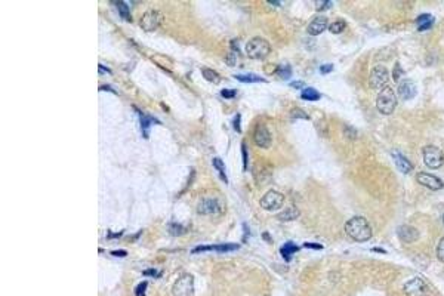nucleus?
<instances>
[{"label": "nucleus", "instance_id": "nucleus-16", "mask_svg": "<svg viewBox=\"0 0 444 296\" xmlns=\"http://www.w3.org/2000/svg\"><path fill=\"white\" fill-rule=\"evenodd\" d=\"M326 27H327V18L323 17V15H318V17H315V18L308 24L307 31H308V34H311V36H318V34H321V33L326 30Z\"/></svg>", "mask_w": 444, "mask_h": 296}, {"label": "nucleus", "instance_id": "nucleus-22", "mask_svg": "<svg viewBox=\"0 0 444 296\" xmlns=\"http://www.w3.org/2000/svg\"><path fill=\"white\" fill-rule=\"evenodd\" d=\"M236 79L244 83H250V82H264V77L258 76V74H236Z\"/></svg>", "mask_w": 444, "mask_h": 296}, {"label": "nucleus", "instance_id": "nucleus-8", "mask_svg": "<svg viewBox=\"0 0 444 296\" xmlns=\"http://www.w3.org/2000/svg\"><path fill=\"white\" fill-rule=\"evenodd\" d=\"M388 70L384 67V65H376L372 73H370V79H369V83H370V88L372 89H384L387 88V83H388Z\"/></svg>", "mask_w": 444, "mask_h": 296}, {"label": "nucleus", "instance_id": "nucleus-7", "mask_svg": "<svg viewBox=\"0 0 444 296\" xmlns=\"http://www.w3.org/2000/svg\"><path fill=\"white\" fill-rule=\"evenodd\" d=\"M261 207L265 210H278L284 203V196L280 191L270 190L261 197Z\"/></svg>", "mask_w": 444, "mask_h": 296}, {"label": "nucleus", "instance_id": "nucleus-43", "mask_svg": "<svg viewBox=\"0 0 444 296\" xmlns=\"http://www.w3.org/2000/svg\"><path fill=\"white\" fill-rule=\"evenodd\" d=\"M99 71H104V73H110V70H108V68H105V67H104V65H101V64H99Z\"/></svg>", "mask_w": 444, "mask_h": 296}, {"label": "nucleus", "instance_id": "nucleus-10", "mask_svg": "<svg viewBox=\"0 0 444 296\" xmlns=\"http://www.w3.org/2000/svg\"><path fill=\"white\" fill-rule=\"evenodd\" d=\"M404 292H406L407 296H426L428 295V286L422 278L415 277V278L409 280L404 284Z\"/></svg>", "mask_w": 444, "mask_h": 296}, {"label": "nucleus", "instance_id": "nucleus-34", "mask_svg": "<svg viewBox=\"0 0 444 296\" xmlns=\"http://www.w3.org/2000/svg\"><path fill=\"white\" fill-rule=\"evenodd\" d=\"M241 151H243V167L246 169L247 167V153H246V145L244 144L241 147Z\"/></svg>", "mask_w": 444, "mask_h": 296}, {"label": "nucleus", "instance_id": "nucleus-1", "mask_svg": "<svg viewBox=\"0 0 444 296\" xmlns=\"http://www.w3.org/2000/svg\"><path fill=\"white\" fill-rule=\"evenodd\" d=\"M345 233L348 237H351L354 241L364 243L372 237V228H370L369 222L363 216H354L345 224Z\"/></svg>", "mask_w": 444, "mask_h": 296}, {"label": "nucleus", "instance_id": "nucleus-39", "mask_svg": "<svg viewBox=\"0 0 444 296\" xmlns=\"http://www.w3.org/2000/svg\"><path fill=\"white\" fill-rule=\"evenodd\" d=\"M144 274L145 276H154V277H159L160 274H157V271H154V270H147V271H144Z\"/></svg>", "mask_w": 444, "mask_h": 296}, {"label": "nucleus", "instance_id": "nucleus-44", "mask_svg": "<svg viewBox=\"0 0 444 296\" xmlns=\"http://www.w3.org/2000/svg\"><path fill=\"white\" fill-rule=\"evenodd\" d=\"M443 224H444V215H443Z\"/></svg>", "mask_w": 444, "mask_h": 296}, {"label": "nucleus", "instance_id": "nucleus-20", "mask_svg": "<svg viewBox=\"0 0 444 296\" xmlns=\"http://www.w3.org/2000/svg\"><path fill=\"white\" fill-rule=\"evenodd\" d=\"M298 216H299V210L296 207H293V206L287 207V209H284L283 212L278 213V219H281V221H293Z\"/></svg>", "mask_w": 444, "mask_h": 296}, {"label": "nucleus", "instance_id": "nucleus-13", "mask_svg": "<svg viewBox=\"0 0 444 296\" xmlns=\"http://www.w3.org/2000/svg\"><path fill=\"white\" fill-rule=\"evenodd\" d=\"M239 249L237 243H224V244H206V246H197L191 252L200 253V252H231Z\"/></svg>", "mask_w": 444, "mask_h": 296}, {"label": "nucleus", "instance_id": "nucleus-41", "mask_svg": "<svg viewBox=\"0 0 444 296\" xmlns=\"http://www.w3.org/2000/svg\"><path fill=\"white\" fill-rule=\"evenodd\" d=\"M114 256H126V252L125 250H120V252H113Z\"/></svg>", "mask_w": 444, "mask_h": 296}, {"label": "nucleus", "instance_id": "nucleus-31", "mask_svg": "<svg viewBox=\"0 0 444 296\" xmlns=\"http://www.w3.org/2000/svg\"><path fill=\"white\" fill-rule=\"evenodd\" d=\"M401 74H403V70H401V67H400V64H395V67H394V80L397 82V83H400V77H401Z\"/></svg>", "mask_w": 444, "mask_h": 296}, {"label": "nucleus", "instance_id": "nucleus-11", "mask_svg": "<svg viewBox=\"0 0 444 296\" xmlns=\"http://www.w3.org/2000/svg\"><path fill=\"white\" fill-rule=\"evenodd\" d=\"M416 179H418V182L421 185H424V187H426V188H429L432 191H438V190H441L444 187V182L440 178H437V176H434L431 173H426V172L418 173Z\"/></svg>", "mask_w": 444, "mask_h": 296}, {"label": "nucleus", "instance_id": "nucleus-26", "mask_svg": "<svg viewBox=\"0 0 444 296\" xmlns=\"http://www.w3.org/2000/svg\"><path fill=\"white\" fill-rule=\"evenodd\" d=\"M213 165H215V167H216V170L221 173V178H222V181L224 182H227L228 179H227V173H225V167H224V162H222L219 157H215L213 159Z\"/></svg>", "mask_w": 444, "mask_h": 296}, {"label": "nucleus", "instance_id": "nucleus-17", "mask_svg": "<svg viewBox=\"0 0 444 296\" xmlns=\"http://www.w3.org/2000/svg\"><path fill=\"white\" fill-rule=\"evenodd\" d=\"M392 159H394V162H395V165H397V169H398L401 173H410V172L413 170L412 163H410L409 160H407L401 153L392 151Z\"/></svg>", "mask_w": 444, "mask_h": 296}, {"label": "nucleus", "instance_id": "nucleus-21", "mask_svg": "<svg viewBox=\"0 0 444 296\" xmlns=\"http://www.w3.org/2000/svg\"><path fill=\"white\" fill-rule=\"evenodd\" d=\"M136 110V108H135ZM136 113L139 114V120H141V128H142V132H144V135L147 136V130L150 129V126H151V123H157L156 120H153L150 116H145L142 111H139V110H136Z\"/></svg>", "mask_w": 444, "mask_h": 296}, {"label": "nucleus", "instance_id": "nucleus-32", "mask_svg": "<svg viewBox=\"0 0 444 296\" xmlns=\"http://www.w3.org/2000/svg\"><path fill=\"white\" fill-rule=\"evenodd\" d=\"M221 95L224 96V98H234L236 96V91L234 89H222Z\"/></svg>", "mask_w": 444, "mask_h": 296}, {"label": "nucleus", "instance_id": "nucleus-42", "mask_svg": "<svg viewBox=\"0 0 444 296\" xmlns=\"http://www.w3.org/2000/svg\"><path fill=\"white\" fill-rule=\"evenodd\" d=\"M292 85H293L295 88H301V86H304V82H293Z\"/></svg>", "mask_w": 444, "mask_h": 296}, {"label": "nucleus", "instance_id": "nucleus-18", "mask_svg": "<svg viewBox=\"0 0 444 296\" xmlns=\"http://www.w3.org/2000/svg\"><path fill=\"white\" fill-rule=\"evenodd\" d=\"M432 25H434V18L429 14H424L416 19V27L419 31L429 30V28H432Z\"/></svg>", "mask_w": 444, "mask_h": 296}, {"label": "nucleus", "instance_id": "nucleus-6", "mask_svg": "<svg viewBox=\"0 0 444 296\" xmlns=\"http://www.w3.org/2000/svg\"><path fill=\"white\" fill-rule=\"evenodd\" d=\"M173 296H193L194 293V278L191 274H184L179 277L172 289Z\"/></svg>", "mask_w": 444, "mask_h": 296}, {"label": "nucleus", "instance_id": "nucleus-2", "mask_svg": "<svg viewBox=\"0 0 444 296\" xmlns=\"http://www.w3.org/2000/svg\"><path fill=\"white\" fill-rule=\"evenodd\" d=\"M395 107H397V95H395V92L389 86L384 88L381 91V93L378 95V99H376V108H378V111H379L381 114L388 116V114L394 113Z\"/></svg>", "mask_w": 444, "mask_h": 296}, {"label": "nucleus", "instance_id": "nucleus-9", "mask_svg": "<svg viewBox=\"0 0 444 296\" xmlns=\"http://www.w3.org/2000/svg\"><path fill=\"white\" fill-rule=\"evenodd\" d=\"M197 212L204 216H218L222 212L218 199H202L197 204Z\"/></svg>", "mask_w": 444, "mask_h": 296}, {"label": "nucleus", "instance_id": "nucleus-29", "mask_svg": "<svg viewBox=\"0 0 444 296\" xmlns=\"http://www.w3.org/2000/svg\"><path fill=\"white\" fill-rule=\"evenodd\" d=\"M290 73H292V68L289 67V65H281L280 68H278V74L283 77V79H287L289 76H290Z\"/></svg>", "mask_w": 444, "mask_h": 296}, {"label": "nucleus", "instance_id": "nucleus-19", "mask_svg": "<svg viewBox=\"0 0 444 296\" xmlns=\"http://www.w3.org/2000/svg\"><path fill=\"white\" fill-rule=\"evenodd\" d=\"M295 252H298V246H296L295 243H290V241H287L286 244H283L281 249H280V253H281V256L286 259V261H290L292 255Z\"/></svg>", "mask_w": 444, "mask_h": 296}, {"label": "nucleus", "instance_id": "nucleus-37", "mask_svg": "<svg viewBox=\"0 0 444 296\" xmlns=\"http://www.w3.org/2000/svg\"><path fill=\"white\" fill-rule=\"evenodd\" d=\"M320 70H321V73H323V74H324V73H330V70H333V65H332V64L321 65V67H320Z\"/></svg>", "mask_w": 444, "mask_h": 296}, {"label": "nucleus", "instance_id": "nucleus-38", "mask_svg": "<svg viewBox=\"0 0 444 296\" xmlns=\"http://www.w3.org/2000/svg\"><path fill=\"white\" fill-rule=\"evenodd\" d=\"M305 247H311V249H317V250H320V249H323V246H321V244H315V243H305Z\"/></svg>", "mask_w": 444, "mask_h": 296}, {"label": "nucleus", "instance_id": "nucleus-45", "mask_svg": "<svg viewBox=\"0 0 444 296\" xmlns=\"http://www.w3.org/2000/svg\"><path fill=\"white\" fill-rule=\"evenodd\" d=\"M267 296H268V295H267Z\"/></svg>", "mask_w": 444, "mask_h": 296}, {"label": "nucleus", "instance_id": "nucleus-25", "mask_svg": "<svg viewBox=\"0 0 444 296\" xmlns=\"http://www.w3.org/2000/svg\"><path fill=\"white\" fill-rule=\"evenodd\" d=\"M329 30H330L333 34H339V33H342V31L345 30V21H342V19L333 21L332 24H329Z\"/></svg>", "mask_w": 444, "mask_h": 296}, {"label": "nucleus", "instance_id": "nucleus-5", "mask_svg": "<svg viewBox=\"0 0 444 296\" xmlns=\"http://www.w3.org/2000/svg\"><path fill=\"white\" fill-rule=\"evenodd\" d=\"M163 22V14L157 9H148L142 14L141 19H139V25L145 30V31H153L156 28H159Z\"/></svg>", "mask_w": 444, "mask_h": 296}, {"label": "nucleus", "instance_id": "nucleus-33", "mask_svg": "<svg viewBox=\"0 0 444 296\" xmlns=\"http://www.w3.org/2000/svg\"><path fill=\"white\" fill-rule=\"evenodd\" d=\"M236 59H237V58H236V54H234V52H230V54L225 56V62H227L228 65H236V62H237Z\"/></svg>", "mask_w": 444, "mask_h": 296}, {"label": "nucleus", "instance_id": "nucleus-14", "mask_svg": "<svg viewBox=\"0 0 444 296\" xmlns=\"http://www.w3.org/2000/svg\"><path fill=\"white\" fill-rule=\"evenodd\" d=\"M397 234L403 243H413L419 239V231L412 225H400Z\"/></svg>", "mask_w": 444, "mask_h": 296}, {"label": "nucleus", "instance_id": "nucleus-28", "mask_svg": "<svg viewBox=\"0 0 444 296\" xmlns=\"http://www.w3.org/2000/svg\"><path fill=\"white\" fill-rule=\"evenodd\" d=\"M437 258L440 259L441 262H444V239L440 240L438 247H437Z\"/></svg>", "mask_w": 444, "mask_h": 296}, {"label": "nucleus", "instance_id": "nucleus-24", "mask_svg": "<svg viewBox=\"0 0 444 296\" xmlns=\"http://www.w3.org/2000/svg\"><path fill=\"white\" fill-rule=\"evenodd\" d=\"M202 73H203V77L206 80L212 82V83H219L221 82V76H219L216 71H213L212 68H203Z\"/></svg>", "mask_w": 444, "mask_h": 296}, {"label": "nucleus", "instance_id": "nucleus-36", "mask_svg": "<svg viewBox=\"0 0 444 296\" xmlns=\"http://www.w3.org/2000/svg\"><path fill=\"white\" fill-rule=\"evenodd\" d=\"M234 128H236L237 132H240V114L239 113L234 116Z\"/></svg>", "mask_w": 444, "mask_h": 296}, {"label": "nucleus", "instance_id": "nucleus-27", "mask_svg": "<svg viewBox=\"0 0 444 296\" xmlns=\"http://www.w3.org/2000/svg\"><path fill=\"white\" fill-rule=\"evenodd\" d=\"M116 6H117V9H119L120 15H122L123 18H126L128 21H130V12H129V6H128L125 2H116Z\"/></svg>", "mask_w": 444, "mask_h": 296}, {"label": "nucleus", "instance_id": "nucleus-35", "mask_svg": "<svg viewBox=\"0 0 444 296\" xmlns=\"http://www.w3.org/2000/svg\"><path fill=\"white\" fill-rule=\"evenodd\" d=\"M169 230H170V231H173L175 234H179V233L182 231V227H179L178 224H170Z\"/></svg>", "mask_w": 444, "mask_h": 296}, {"label": "nucleus", "instance_id": "nucleus-30", "mask_svg": "<svg viewBox=\"0 0 444 296\" xmlns=\"http://www.w3.org/2000/svg\"><path fill=\"white\" fill-rule=\"evenodd\" d=\"M147 286H148L147 281L139 283V286L135 289V295H136V296H145V289H147Z\"/></svg>", "mask_w": 444, "mask_h": 296}, {"label": "nucleus", "instance_id": "nucleus-3", "mask_svg": "<svg viewBox=\"0 0 444 296\" xmlns=\"http://www.w3.org/2000/svg\"><path fill=\"white\" fill-rule=\"evenodd\" d=\"M244 49H246V54L250 58L262 59V58H265L270 54L271 46H270V43L265 39H262V37H253V39H250L246 43Z\"/></svg>", "mask_w": 444, "mask_h": 296}, {"label": "nucleus", "instance_id": "nucleus-12", "mask_svg": "<svg viewBox=\"0 0 444 296\" xmlns=\"http://www.w3.org/2000/svg\"><path fill=\"white\" fill-rule=\"evenodd\" d=\"M273 142V136L271 132L267 126H258L256 132H255V144L259 148H270Z\"/></svg>", "mask_w": 444, "mask_h": 296}, {"label": "nucleus", "instance_id": "nucleus-15", "mask_svg": "<svg viewBox=\"0 0 444 296\" xmlns=\"http://www.w3.org/2000/svg\"><path fill=\"white\" fill-rule=\"evenodd\" d=\"M398 95L401 99L409 101L416 95V88L412 80H401L398 83Z\"/></svg>", "mask_w": 444, "mask_h": 296}, {"label": "nucleus", "instance_id": "nucleus-40", "mask_svg": "<svg viewBox=\"0 0 444 296\" xmlns=\"http://www.w3.org/2000/svg\"><path fill=\"white\" fill-rule=\"evenodd\" d=\"M332 6V3H318V11H321V9H326V8H330Z\"/></svg>", "mask_w": 444, "mask_h": 296}, {"label": "nucleus", "instance_id": "nucleus-4", "mask_svg": "<svg viewBox=\"0 0 444 296\" xmlns=\"http://www.w3.org/2000/svg\"><path fill=\"white\" fill-rule=\"evenodd\" d=\"M422 154H424V163L429 169H440L444 165V154H443V151L440 150V148L434 147V145L424 147Z\"/></svg>", "mask_w": 444, "mask_h": 296}, {"label": "nucleus", "instance_id": "nucleus-23", "mask_svg": "<svg viewBox=\"0 0 444 296\" xmlns=\"http://www.w3.org/2000/svg\"><path fill=\"white\" fill-rule=\"evenodd\" d=\"M301 96H302V99H307V101H317V99H320V92L315 91L314 88H305V89H302Z\"/></svg>", "mask_w": 444, "mask_h": 296}]
</instances>
